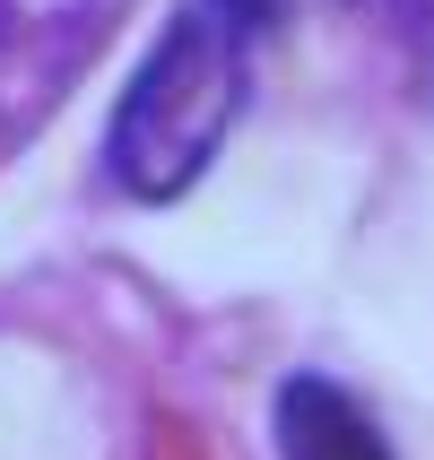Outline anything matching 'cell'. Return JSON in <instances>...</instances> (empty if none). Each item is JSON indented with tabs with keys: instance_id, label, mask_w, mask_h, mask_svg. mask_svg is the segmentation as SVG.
I'll return each mask as SVG.
<instances>
[{
	"instance_id": "1",
	"label": "cell",
	"mask_w": 434,
	"mask_h": 460,
	"mask_svg": "<svg viewBox=\"0 0 434 460\" xmlns=\"http://www.w3.org/2000/svg\"><path fill=\"white\" fill-rule=\"evenodd\" d=\"M244 44L252 35L217 0H191V9L165 18V35L130 70L122 104H113V130H104V174H113L122 200L165 208L217 165L235 113L252 96V52Z\"/></svg>"
},
{
	"instance_id": "2",
	"label": "cell",
	"mask_w": 434,
	"mask_h": 460,
	"mask_svg": "<svg viewBox=\"0 0 434 460\" xmlns=\"http://www.w3.org/2000/svg\"><path fill=\"white\" fill-rule=\"evenodd\" d=\"M279 460H391V435L374 426L357 391L296 374L279 383Z\"/></svg>"
},
{
	"instance_id": "3",
	"label": "cell",
	"mask_w": 434,
	"mask_h": 460,
	"mask_svg": "<svg viewBox=\"0 0 434 460\" xmlns=\"http://www.w3.org/2000/svg\"><path fill=\"white\" fill-rule=\"evenodd\" d=\"M217 9H226V18L244 26V35H261V26L279 18V0H217Z\"/></svg>"
}]
</instances>
